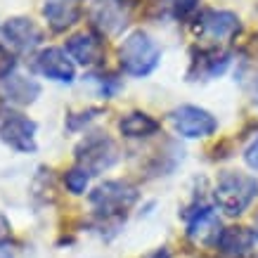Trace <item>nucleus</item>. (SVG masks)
I'll list each match as a JSON object with an SVG mask.
<instances>
[{"mask_svg":"<svg viewBox=\"0 0 258 258\" xmlns=\"http://www.w3.org/2000/svg\"><path fill=\"white\" fill-rule=\"evenodd\" d=\"M227 64H230V52L227 50H223V47H204V50H199V55L192 59L189 76L202 81H211L227 69Z\"/></svg>","mask_w":258,"mask_h":258,"instance_id":"nucleus-14","label":"nucleus"},{"mask_svg":"<svg viewBox=\"0 0 258 258\" xmlns=\"http://www.w3.org/2000/svg\"><path fill=\"white\" fill-rule=\"evenodd\" d=\"M138 0H100L93 8V26L100 36H118L131 22Z\"/></svg>","mask_w":258,"mask_h":258,"instance_id":"nucleus-8","label":"nucleus"},{"mask_svg":"<svg viewBox=\"0 0 258 258\" xmlns=\"http://www.w3.org/2000/svg\"><path fill=\"white\" fill-rule=\"evenodd\" d=\"M138 187L125 180H107L90 192V206L100 218H121L138 202Z\"/></svg>","mask_w":258,"mask_h":258,"instance_id":"nucleus-3","label":"nucleus"},{"mask_svg":"<svg viewBox=\"0 0 258 258\" xmlns=\"http://www.w3.org/2000/svg\"><path fill=\"white\" fill-rule=\"evenodd\" d=\"M43 15L52 31L62 33L81 19V5L76 0H45Z\"/></svg>","mask_w":258,"mask_h":258,"instance_id":"nucleus-15","label":"nucleus"},{"mask_svg":"<svg viewBox=\"0 0 258 258\" xmlns=\"http://www.w3.org/2000/svg\"><path fill=\"white\" fill-rule=\"evenodd\" d=\"M88 180H90V175L86 171H81L79 166H74L71 171L64 173V185L71 195H83L88 189Z\"/></svg>","mask_w":258,"mask_h":258,"instance_id":"nucleus-19","label":"nucleus"},{"mask_svg":"<svg viewBox=\"0 0 258 258\" xmlns=\"http://www.w3.org/2000/svg\"><path fill=\"white\" fill-rule=\"evenodd\" d=\"M161 128L157 118H152L145 111H131L123 118H118V131L125 138H149Z\"/></svg>","mask_w":258,"mask_h":258,"instance_id":"nucleus-17","label":"nucleus"},{"mask_svg":"<svg viewBox=\"0 0 258 258\" xmlns=\"http://www.w3.org/2000/svg\"><path fill=\"white\" fill-rule=\"evenodd\" d=\"M3 33L10 40V45L15 47L17 52H24V55L33 52L43 43L40 26L36 22H31V19H26V17H12V19H8L5 26H3Z\"/></svg>","mask_w":258,"mask_h":258,"instance_id":"nucleus-11","label":"nucleus"},{"mask_svg":"<svg viewBox=\"0 0 258 258\" xmlns=\"http://www.w3.org/2000/svg\"><path fill=\"white\" fill-rule=\"evenodd\" d=\"M36 131L38 125L29 116L8 107H0V140L22 154L36 152Z\"/></svg>","mask_w":258,"mask_h":258,"instance_id":"nucleus-5","label":"nucleus"},{"mask_svg":"<svg viewBox=\"0 0 258 258\" xmlns=\"http://www.w3.org/2000/svg\"><path fill=\"white\" fill-rule=\"evenodd\" d=\"M15 71V55L5 45H0V81Z\"/></svg>","mask_w":258,"mask_h":258,"instance_id":"nucleus-20","label":"nucleus"},{"mask_svg":"<svg viewBox=\"0 0 258 258\" xmlns=\"http://www.w3.org/2000/svg\"><path fill=\"white\" fill-rule=\"evenodd\" d=\"M216 246L227 258H242L244 253L251 251V232L246 227H225L220 232Z\"/></svg>","mask_w":258,"mask_h":258,"instance_id":"nucleus-16","label":"nucleus"},{"mask_svg":"<svg viewBox=\"0 0 258 258\" xmlns=\"http://www.w3.org/2000/svg\"><path fill=\"white\" fill-rule=\"evenodd\" d=\"M159 62H161V50L145 31L128 33L118 45V67L128 76L135 79L149 76L159 67Z\"/></svg>","mask_w":258,"mask_h":258,"instance_id":"nucleus-1","label":"nucleus"},{"mask_svg":"<svg viewBox=\"0 0 258 258\" xmlns=\"http://www.w3.org/2000/svg\"><path fill=\"white\" fill-rule=\"evenodd\" d=\"M0 258H12V253H10L5 246H0Z\"/></svg>","mask_w":258,"mask_h":258,"instance_id":"nucleus-25","label":"nucleus"},{"mask_svg":"<svg viewBox=\"0 0 258 258\" xmlns=\"http://www.w3.org/2000/svg\"><path fill=\"white\" fill-rule=\"evenodd\" d=\"M220 232H223V227H220V218L218 213L213 211L211 206H202V209H197L187 220V235L192 242L197 244H216L218 242Z\"/></svg>","mask_w":258,"mask_h":258,"instance_id":"nucleus-13","label":"nucleus"},{"mask_svg":"<svg viewBox=\"0 0 258 258\" xmlns=\"http://www.w3.org/2000/svg\"><path fill=\"white\" fill-rule=\"evenodd\" d=\"M258 197V180L246 175V173L225 171L216 182L213 199L218 204L220 211L227 216H239L249 209L253 199Z\"/></svg>","mask_w":258,"mask_h":258,"instance_id":"nucleus-2","label":"nucleus"},{"mask_svg":"<svg viewBox=\"0 0 258 258\" xmlns=\"http://www.w3.org/2000/svg\"><path fill=\"white\" fill-rule=\"evenodd\" d=\"M36 71L43 74L45 79H52L57 83H74L76 79V67L74 59L67 55L62 47H45L36 57Z\"/></svg>","mask_w":258,"mask_h":258,"instance_id":"nucleus-10","label":"nucleus"},{"mask_svg":"<svg viewBox=\"0 0 258 258\" xmlns=\"http://www.w3.org/2000/svg\"><path fill=\"white\" fill-rule=\"evenodd\" d=\"M171 125L175 133L189 140H199V138H209L216 133L218 121L211 111L195 107V104H180L178 109L171 111Z\"/></svg>","mask_w":258,"mask_h":258,"instance_id":"nucleus-7","label":"nucleus"},{"mask_svg":"<svg viewBox=\"0 0 258 258\" xmlns=\"http://www.w3.org/2000/svg\"><path fill=\"white\" fill-rule=\"evenodd\" d=\"M40 95V83L31 76H24V74H17L12 71L10 76L0 81V97L10 104H17V107H26V104H33Z\"/></svg>","mask_w":258,"mask_h":258,"instance_id":"nucleus-12","label":"nucleus"},{"mask_svg":"<svg viewBox=\"0 0 258 258\" xmlns=\"http://www.w3.org/2000/svg\"><path fill=\"white\" fill-rule=\"evenodd\" d=\"M251 251L258 256V220H256V230L251 232Z\"/></svg>","mask_w":258,"mask_h":258,"instance_id":"nucleus-23","label":"nucleus"},{"mask_svg":"<svg viewBox=\"0 0 258 258\" xmlns=\"http://www.w3.org/2000/svg\"><path fill=\"white\" fill-rule=\"evenodd\" d=\"M10 235H12V227H10V220L0 213V246L8 242L10 239Z\"/></svg>","mask_w":258,"mask_h":258,"instance_id":"nucleus-22","label":"nucleus"},{"mask_svg":"<svg viewBox=\"0 0 258 258\" xmlns=\"http://www.w3.org/2000/svg\"><path fill=\"white\" fill-rule=\"evenodd\" d=\"M118 149L116 142L109 140L104 133H93L86 135L81 145L76 147V166L81 171H86L88 175H100L107 168L116 164Z\"/></svg>","mask_w":258,"mask_h":258,"instance_id":"nucleus-4","label":"nucleus"},{"mask_svg":"<svg viewBox=\"0 0 258 258\" xmlns=\"http://www.w3.org/2000/svg\"><path fill=\"white\" fill-rule=\"evenodd\" d=\"M244 161L249 164V168L258 171V138L246 147V152H244Z\"/></svg>","mask_w":258,"mask_h":258,"instance_id":"nucleus-21","label":"nucleus"},{"mask_svg":"<svg viewBox=\"0 0 258 258\" xmlns=\"http://www.w3.org/2000/svg\"><path fill=\"white\" fill-rule=\"evenodd\" d=\"M159 8V15L171 17V19H187L199 8V0H154Z\"/></svg>","mask_w":258,"mask_h":258,"instance_id":"nucleus-18","label":"nucleus"},{"mask_svg":"<svg viewBox=\"0 0 258 258\" xmlns=\"http://www.w3.org/2000/svg\"><path fill=\"white\" fill-rule=\"evenodd\" d=\"M67 55L81 67H100L104 62L107 47H104V36L95 31H81L67 40Z\"/></svg>","mask_w":258,"mask_h":258,"instance_id":"nucleus-9","label":"nucleus"},{"mask_svg":"<svg viewBox=\"0 0 258 258\" xmlns=\"http://www.w3.org/2000/svg\"><path fill=\"white\" fill-rule=\"evenodd\" d=\"M149 258H171V253H168V251H166V249H159L157 253H152V256H149Z\"/></svg>","mask_w":258,"mask_h":258,"instance_id":"nucleus-24","label":"nucleus"},{"mask_svg":"<svg viewBox=\"0 0 258 258\" xmlns=\"http://www.w3.org/2000/svg\"><path fill=\"white\" fill-rule=\"evenodd\" d=\"M195 31L202 40L213 43L211 47H220V43L232 40L242 31V24H239V17L227 12V10H204L197 17Z\"/></svg>","mask_w":258,"mask_h":258,"instance_id":"nucleus-6","label":"nucleus"}]
</instances>
